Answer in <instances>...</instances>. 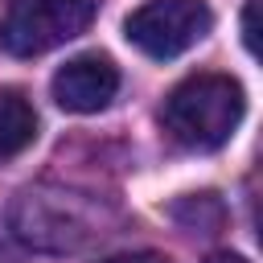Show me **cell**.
<instances>
[{
    "label": "cell",
    "mask_w": 263,
    "mask_h": 263,
    "mask_svg": "<svg viewBox=\"0 0 263 263\" xmlns=\"http://www.w3.org/2000/svg\"><path fill=\"white\" fill-rule=\"evenodd\" d=\"M8 226L16 242L33 251H49V255L78 251L95 234L86 201L66 189H25L8 210Z\"/></svg>",
    "instance_id": "7a4b0ae2"
},
{
    "label": "cell",
    "mask_w": 263,
    "mask_h": 263,
    "mask_svg": "<svg viewBox=\"0 0 263 263\" xmlns=\"http://www.w3.org/2000/svg\"><path fill=\"white\" fill-rule=\"evenodd\" d=\"M247 111V95L230 74H193L177 82L160 107V123L168 140L193 152H214L222 148Z\"/></svg>",
    "instance_id": "6da1fadb"
},
{
    "label": "cell",
    "mask_w": 263,
    "mask_h": 263,
    "mask_svg": "<svg viewBox=\"0 0 263 263\" xmlns=\"http://www.w3.org/2000/svg\"><path fill=\"white\" fill-rule=\"evenodd\" d=\"M205 263H247V259H242V255H210Z\"/></svg>",
    "instance_id": "9c48e42d"
},
{
    "label": "cell",
    "mask_w": 263,
    "mask_h": 263,
    "mask_svg": "<svg viewBox=\"0 0 263 263\" xmlns=\"http://www.w3.org/2000/svg\"><path fill=\"white\" fill-rule=\"evenodd\" d=\"M242 41L255 53V0H247V8H242Z\"/></svg>",
    "instance_id": "ba28073f"
},
{
    "label": "cell",
    "mask_w": 263,
    "mask_h": 263,
    "mask_svg": "<svg viewBox=\"0 0 263 263\" xmlns=\"http://www.w3.org/2000/svg\"><path fill=\"white\" fill-rule=\"evenodd\" d=\"M103 263H168V259L156 255V251H127V255H111V259H103Z\"/></svg>",
    "instance_id": "52a82bcc"
},
{
    "label": "cell",
    "mask_w": 263,
    "mask_h": 263,
    "mask_svg": "<svg viewBox=\"0 0 263 263\" xmlns=\"http://www.w3.org/2000/svg\"><path fill=\"white\" fill-rule=\"evenodd\" d=\"M90 16L95 0H8L0 16V45L16 58H37L74 41Z\"/></svg>",
    "instance_id": "3957f363"
},
{
    "label": "cell",
    "mask_w": 263,
    "mask_h": 263,
    "mask_svg": "<svg viewBox=\"0 0 263 263\" xmlns=\"http://www.w3.org/2000/svg\"><path fill=\"white\" fill-rule=\"evenodd\" d=\"M53 103L70 115H95L103 107H111V99L119 95V70L111 66V58L103 53H82V58H70L53 82Z\"/></svg>",
    "instance_id": "5b68a950"
},
{
    "label": "cell",
    "mask_w": 263,
    "mask_h": 263,
    "mask_svg": "<svg viewBox=\"0 0 263 263\" xmlns=\"http://www.w3.org/2000/svg\"><path fill=\"white\" fill-rule=\"evenodd\" d=\"M210 25H214V12L205 0H148L123 21V33L140 53L168 62L193 49L210 33Z\"/></svg>",
    "instance_id": "277c9868"
},
{
    "label": "cell",
    "mask_w": 263,
    "mask_h": 263,
    "mask_svg": "<svg viewBox=\"0 0 263 263\" xmlns=\"http://www.w3.org/2000/svg\"><path fill=\"white\" fill-rule=\"evenodd\" d=\"M37 140V111L21 90H0V160L21 156Z\"/></svg>",
    "instance_id": "8992f818"
}]
</instances>
